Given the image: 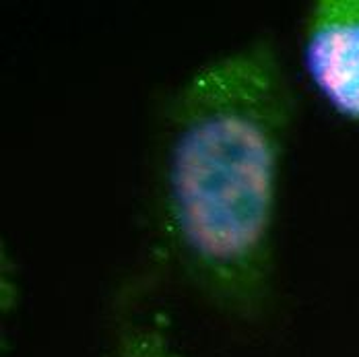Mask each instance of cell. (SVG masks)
<instances>
[{
	"instance_id": "6da1fadb",
	"label": "cell",
	"mask_w": 359,
	"mask_h": 357,
	"mask_svg": "<svg viewBox=\"0 0 359 357\" xmlns=\"http://www.w3.org/2000/svg\"><path fill=\"white\" fill-rule=\"evenodd\" d=\"M295 114V87L271 37L196 67L157 114L149 201L157 252L203 302L236 321H260L275 299Z\"/></svg>"
},
{
	"instance_id": "7a4b0ae2",
	"label": "cell",
	"mask_w": 359,
	"mask_h": 357,
	"mask_svg": "<svg viewBox=\"0 0 359 357\" xmlns=\"http://www.w3.org/2000/svg\"><path fill=\"white\" fill-rule=\"evenodd\" d=\"M302 62L324 104L359 126V0H316L308 8Z\"/></svg>"
},
{
	"instance_id": "3957f363",
	"label": "cell",
	"mask_w": 359,
	"mask_h": 357,
	"mask_svg": "<svg viewBox=\"0 0 359 357\" xmlns=\"http://www.w3.org/2000/svg\"><path fill=\"white\" fill-rule=\"evenodd\" d=\"M106 357H186L157 316L122 314Z\"/></svg>"
}]
</instances>
